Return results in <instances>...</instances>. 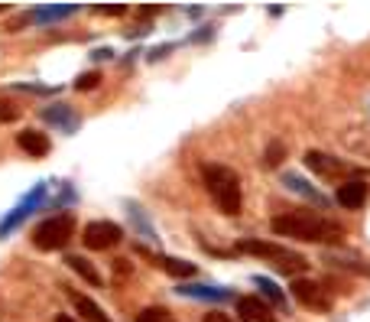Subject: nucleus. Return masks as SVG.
Instances as JSON below:
<instances>
[{
  "label": "nucleus",
  "instance_id": "19",
  "mask_svg": "<svg viewBox=\"0 0 370 322\" xmlns=\"http://www.w3.org/2000/svg\"><path fill=\"white\" fill-rule=\"evenodd\" d=\"M20 118V108L10 98H0V124H13Z\"/></svg>",
  "mask_w": 370,
  "mask_h": 322
},
{
  "label": "nucleus",
  "instance_id": "1",
  "mask_svg": "<svg viewBox=\"0 0 370 322\" xmlns=\"http://www.w3.org/2000/svg\"><path fill=\"white\" fill-rule=\"evenodd\" d=\"M269 231L279 237H295V241H312V244H338L341 241V225L321 218L312 212H283L273 215Z\"/></svg>",
  "mask_w": 370,
  "mask_h": 322
},
{
  "label": "nucleus",
  "instance_id": "22",
  "mask_svg": "<svg viewBox=\"0 0 370 322\" xmlns=\"http://www.w3.org/2000/svg\"><path fill=\"white\" fill-rule=\"evenodd\" d=\"M257 283H260V287L267 290V297H269V299H276V306H283V293H279V290L273 287V283H269L267 277H257Z\"/></svg>",
  "mask_w": 370,
  "mask_h": 322
},
{
  "label": "nucleus",
  "instance_id": "5",
  "mask_svg": "<svg viewBox=\"0 0 370 322\" xmlns=\"http://www.w3.org/2000/svg\"><path fill=\"white\" fill-rule=\"evenodd\" d=\"M305 166H309L315 176L335 179V182H351L354 176H361V170H354V166H347L345 160L328 156V153H321V150H309V153H305Z\"/></svg>",
  "mask_w": 370,
  "mask_h": 322
},
{
  "label": "nucleus",
  "instance_id": "4",
  "mask_svg": "<svg viewBox=\"0 0 370 322\" xmlns=\"http://www.w3.org/2000/svg\"><path fill=\"white\" fill-rule=\"evenodd\" d=\"M72 235H75V215L62 212V215H52V218H46V221L36 225L33 244L49 254V251H62V247L72 241Z\"/></svg>",
  "mask_w": 370,
  "mask_h": 322
},
{
  "label": "nucleus",
  "instance_id": "14",
  "mask_svg": "<svg viewBox=\"0 0 370 322\" xmlns=\"http://www.w3.org/2000/svg\"><path fill=\"white\" fill-rule=\"evenodd\" d=\"M283 182H286V186L293 189V192H299V195H305V199H312V202L325 205V195H319V192H315V189H312L302 176H293V173H289V176H283Z\"/></svg>",
  "mask_w": 370,
  "mask_h": 322
},
{
  "label": "nucleus",
  "instance_id": "12",
  "mask_svg": "<svg viewBox=\"0 0 370 322\" xmlns=\"http://www.w3.org/2000/svg\"><path fill=\"white\" fill-rule=\"evenodd\" d=\"M65 264L78 273V277L84 280V283H91V287H104V277H101L98 271H94V267H91L88 261H84L82 254H68V257H65Z\"/></svg>",
  "mask_w": 370,
  "mask_h": 322
},
{
  "label": "nucleus",
  "instance_id": "3",
  "mask_svg": "<svg viewBox=\"0 0 370 322\" xmlns=\"http://www.w3.org/2000/svg\"><path fill=\"white\" fill-rule=\"evenodd\" d=\"M237 254L263 257V261H269L279 273H293V277L309 267V261H305L302 254H295V251H289V247H283V244H273V241H257V237H241V241H237Z\"/></svg>",
  "mask_w": 370,
  "mask_h": 322
},
{
  "label": "nucleus",
  "instance_id": "20",
  "mask_svg": "<svg viewBox=\"0 0 370 322\" xmlns=\"http://www.w3.org/2000/svg\"><path fill=\"white\" fill-rule=\"evenodd\" d=\"M98 82H101V72H84V75H78L75 88L78 92H91V88H98Z\"/></svg>",
  "mask_w": 370,
  "mask_h": 322
},
{
  "label": "nucleus",
  "instance_id": "18",
  "mask_svg": "<svg viewBox=\"0 0 370 322\" xmlns=\"http://www.w3.org/2000/svg\"><path fill=\"white\" fill-rule=\"evenodd\" d=\"M136 322H172V316H169L162 306H146V309H140Z\"/></svg>",
  "mask_w": 370,
  "mask_h": 322
},
{
  "label": "nucleus",
  "instance_id": "7",
  "mask_svg": "<svg viewBox=\"0 0 370 322\" xmlns=\"http://www.w3.org/2000/svg\"><path fill=\"white\" fill-rule=\"evenodd\" d=\"M124 237V231L114 225V221H91L88 228H84L82 241L88 251H108V247H114Z\"/></svg>",
  "mask_w": 370,
  "mask_h": 322
},
{
  "label": "nucleus",
  "instance_id": "16",
  "mask_svg": "<svg viewBox=\"0 0 370 322\" xmlns=\"http://www.w3.org/2000/svg\"><path fill=\"white\" fill-rule=\"evenodd\" d=\"M182 297H208V299H227V290H211V287H182Z\"/></svg>",
  "mask_w": 370,
  "mask_h": 322
},
{
  "label": "nucleus",
  "instance_id": "17",
  "mask_svg": "<svg viewBox=\"0 0 370 322\" xmlns=\"http://www.w3.org/2000/svg\"><path fill=\"white\" fill-rule=\"evenodd\" d=\"M283 160H286V144H283V140H269V147H267V166L273 170V166H279Z\"/></svg>",
  "mask_w": 370,
  "mask_h": 322
},
{
  "label": "nucleus",
  "instance_id": "15",
  "mask_svg": "<svg viewBox=\"0 0 370 322\" xmlns=\"http://www.w3.org/2000/svg\"><path fill=\"white\" fill-rule=\"evenodd\" d=\"M325 264H335V267H345V271H354V273H361V277H370V267L364 261H357V257H338L325 251Z\"/></svg>",
  "mask_w": 370,
  "mask_h": 322
},
{
  "label": "nucleus",
  "instance_id": "21",
  "mask_svg": "<svg viewBox=\"0 0 370 322\" xmlns=\"http://www.w3.org/2000/svg\"><path fill=\"white\" fill-rule=\"evenodd\" d=\"M75 4H65V7H52V10H39V20H56V17H65V13H75Z\"/></svg>",
  "mask_w": 370,
  "mask_h": 322
},
{
  "label": "nucleus",
  "instance_id": "9",
  "mask_svg": "<svg viewBox=\"0 0 370 322\" xmlns=\"http://www.w3.org/2000/svg\"><path fill=\"white\" fill-rule=\"evenodd\" d=\"M367 192H370V186L364 179H351V182H341V186H338L335 199L341 209H361V205L367 202Z\"/></svg>",
  "mask_w": 370,
  "mask_h": 322
},
{
  "label": "nucleus",
  "instance_id": "25",
  "mask_svg": "<svg viewBox=\"0 0 370 322\" xmlns=\"http://www.w3.org/2000/svg\"><path fill=\"white\" fill-rule=\"evenodd\" d=\"M56 322H75V319H72V316H65V313H59V316H56Z\"/></svg>",
  "mask_w": 370,
  "mask_h": 322
},
{
  "label": "nucleus",
  "instance_id": "2",
  "mask_svg": "<svg viewBox=\"0 0 370 322\" xmlns=\"http://www.w3.org/2000/svg\"><path fill=\"white\" fill-rule=\"evenodd\" d=\"M205 189H208L211 202L218 205V212L224 215H241V205H244V192H241V179L231 166H221V163H208L202 173Z\"/></svg>",
  "mask_w": 370,
  "mask_h": 322
},
{
  "label": "nucleus",
  "instance_id": "13",
  "mask_svg": "<svg viewBox=\"0 0 370 322\" xmlns=\"http://www.w3.org/2000/svg\"><path fill=\"white\" fill-rule=\"evenodd\" d=\"M153 261L160 264L166 273H172V277H195V264L189 261H179V257H153Z\"/></svg>",
  "mask_w": 370,
  "mask_h": 322
},
{
  "label": "nucleus",
  "instance_id": "10",
  "mask_svg": "<svg viewBox=\"0 0 370 322\" xmlns=\"http://www.w3.org/2000/svg\"><path fill=\"white\" fill-rule=\"evenodd\" d=\"M17 147L26 153V156H46L49 153V137L42 134V130H20L17 134Z\"/></svg>",
  "mask_w": 370,
  "mask_h": 322
},
{
  "label": "nucleus",
  "instance_id": "6",
  "mask_svg": "<svg viewBox=\"0 0 370 322\" xmlns=\"http://www.w3.org/2000/svg\"><path fill=\"white\" fill-rule=\"evenodd\" d=\"M289 290H293V299H295V303L305 306V309H315V313H328V309H331L328 290H325V283H319V280L295 277Z\"/></svg>",
  "mask_w": 370,
  "mask_h": 322
},
{
  "label": "nucleus",
  "instance_id": "11",
  "mask_svg": "<svg viewBox=\"0 0 370 322\" xmlns=\"http://www.w3.org/2000/svg\"><path fill=\"white\" fill-rule=\"evenodd\" d=\"M72 303H75L78 316H82L84 322H114V319H110V316L101 309V306L94 303L91 297H82V293H72Z\"/></svg>",
  "mask_w": 370,
  "mask_h": 322
},
{
  "label": "nucleus",
  "instance_id": "8",
  "mask_svg": "<svg viewBox=\"0 0 370 322\" xmlns=\"http://www.w3.org/2000/svg\"><path fill=\"white\" fill-rule=\"evenodd\" d=\"M237 322H279L260 297H237Z\"/></svg>",
  "mask_w": 370,
  "mask_h": 322
},
{
  "label": "nucleus",
  "instance_id": "23",
  "mask_svg": "<svg viewBox=\"0 0 370 322\" xmlns=\"http://www.w3.org/2000/svg\"><path fill=\"white\" fill-rule=\"evenodd\" d=\"M124 4H114V7H94V13H108V17H120L124 13Z\"/></svg>",
  "mask_w": 370,
  "mask_h": 322
},
{
  "label": "nucleus",
  "instance_id": "24",
  "mask_svg": "<svg viewBox=\"0 0 370 322\" xmlns=\"http://www.w3.org/2000/svg\"><path fill=\"white\" fill-rule=\"evenodd\" d=\"M202 322H237V319H231V316H224V313H208Z\"/></svg>",
  "mask_w": 370,
  "mask_h": 322
},
{
  "label": "nucleus",
  "instance_id": "26",
  "mask_svg": "<svg viewBox=\"0 0 370 322\" xmlns=\"http://www.w3.org/2000/svg\"><path fill=\"white\" fill-rule=\"evenodd\" d=\"M4 10H7V4H0V13H4Z\"/></svg>",
  "mask_w": 370,
  "mask_h": 322
}]
</instances>
